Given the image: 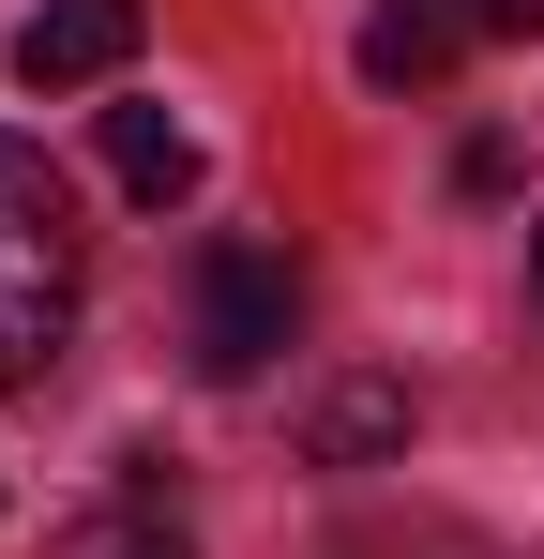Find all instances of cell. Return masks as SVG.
<instances>
[{
  "instance_id": "cell-1",
  "label": "cell",
  "mask_w": 544,
  "mask_h": 559,
  "mask_svg": "<svg viewBox=\"0 0 544 559\" xmlns=\"http://www.w3.org/2000/svg\"><path fill=\"white\" fill-rule=\"evenodd\" d=\"M76 287H91L76 182L31 136H0V393H31V378L76 348Z\"/></svg>"
},
{
  "instance_id": "cell-2",
  "label": "cell",
  "mask_w": 544,
  "mask_h": 559,
  "mask_svg": "<svg viewBox=\"0 0 544 559\" xmlns=\"http://www.w3.org/2000/svg\"><path fill=\"white\" fill-rule=\"evenodd\" d=\"M287 348V258L272 242H197V378H258Z\"/></svg>"
},
{
  "instance_id": "cell-3",
  "label": "cell",
  "mask_w": 544,
  "mask_h": 559,
  "mask_svg": "<svg viewBox=\"0 0 544 559\" xmlns=\"http://www.w3.org/2000/svg\"><path fill=\"white\" fill-rule=\"evenodd\" d=\"M137 31H152L137 0H46V15L15 31V76H31V92H106V76L137 61Z\"/></svg>"
},
{
  "instance_id": "cell-4",
  "label": "cell",
  "mask_w": 544,
  "mask_h": 559,
  "mask_svg": "<svg viewBox=\"0 0 544 559\" xmlns=\"http://www.w3.org/2000/svg\"><path fill=\"white\" fill-rule=\"evenodd\" d=\"M409 378H318V408H303V454L318 468H378V454H409Z\"/></svg>"
},
{
  "instance_id": "cell-5",
  "label": "cell",
  "mask_w": 544,
  "mask_h": 559,
  "mask_svg": "<svg viewBox=\"0 0 544 559\" xmlns=\"http://www.w3.org/2000/svg\"><path fill=\"white\" fill-rule=\"evenodd\" d=\"M453 46H469V31H453L439 0H393V15H363V76H378V92H439V76H453Z\"/></svg>"
},
{
  "instance_id": "cell-6",
  "label": "cell",
  "mask_w": 544,
  "mask_h": 559,
  "mask_svg": "<svg viewBox=\"0 0 544 559\" xmlns=\"http://www.w3.org/2000/svg\"><path fill=\"white\" fill-rule=\"evenodd\" d=\"M106 167H121V197H197V136H181L167 106H106Z\"/></svg>"
},
{
  "instance_id": "cell-7",
  "label": "cell",
  "mask_w": 544,
  "mask_h": 559,
  "mask_svg": "<svg viewBox=\"0 0 544 559\" xmlns=\"http://www.w3.org/2000/svg\"><path fill=\"white\" fill-rule=\"evenodd\" d=\"M46 559H197V545H181V530H152V514H76Z\"/></svg>"
},
{
  "instance_id": "cell-8",
  "label": "cell",
  "mask_w": 544,
  "mask_h": 559,
  "mask_svg": "<svg viewBox=\"0 0 544 559\" xmlns=\"http://www.w3.org/2000/svg\"><path fill=\"white\" fill-rule=\"evenodd\" d=\"M453 31H544V0H439Z\"/></svg>"
},
{
  "instance_id": "cell-9",
  "label": "cell",
  "mask_w": 544,
  "mask_h": 559,
  "mask_svg": "<svg viewBox=\"0 0 544 559\" xmlns=\"http://www.w3.org/2000/svg\"><path fill=\"white\" fill-rule=\"evenodd\" d=\"M530 287H544V227H530Z\"/></svg>"
}]
</instances>
